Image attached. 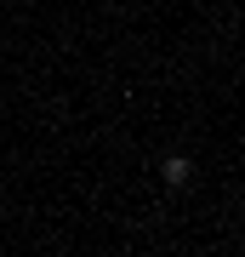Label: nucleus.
<instances>
[{"label":"nucleus","mask_w":245,"mask_h":257,"mask_svg":"<svg viewBox=\"0 0 245 257\" xmlns=\"http://www.w3.org/2000/svg\"><path fill=\"white\" fill-rule=\"evenodd\" d=\"M160 177H165V183H171V189H182V183H188V177H194V166L182 160V155H171V160L160 166Z\"/></svg>","instance_id":"f257e3e1"}]
</instances>
